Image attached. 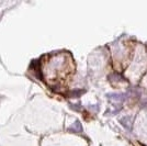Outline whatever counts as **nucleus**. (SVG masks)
I'll use <instances>...</instances> for the list:
<instances>
[{
	"label": "nucleus",
	"mask_w": 147,
	"mask_h": 146,
	"mask_svg": "<svg viewBox=\"0 0 147 146\" xmlns=\"http://www.w3.org/2000/svg\"><path fill=\"white\" fill-rule=\"evenodd\" d=\"M69 131H73V132H75V133H80V132L82 131V126H81L80 122L79 121L75 122L73 125L69 128Z\"/></svg>",
	"instance_id": "obj_1"
}]
</instances>
